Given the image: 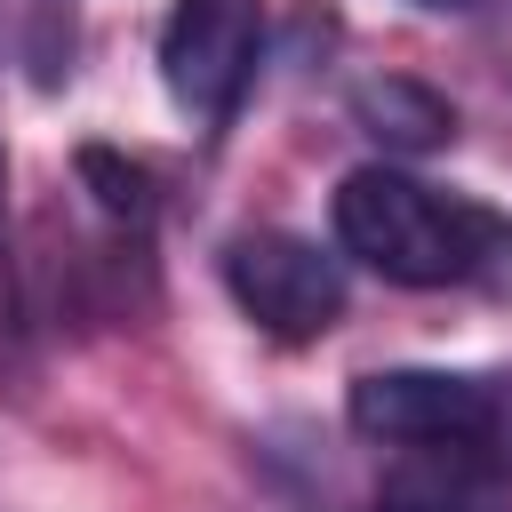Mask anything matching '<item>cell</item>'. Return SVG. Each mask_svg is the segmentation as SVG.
Returning a JSON list of instances; mask_svg holds the SVG:
<instances>
[{"label":"cell","instance_id":"cell-1","mask_svg":"<svg viewBox=\"0 0 512 512\" xmlns=\"http://www.w3.org/2000/svg\"><path fill=\"white\" fill-rule=\"evenodd\" d=\"M336 240L400 288L488 280V272L512 264V224L496 208L448 200V192H432V184H416L384 160H368L336 184Z\"/></svg>","mask_w":512,"mask_h":512},{"label":"cell","instance_id":"cell-2","mask_svg":"<svg viewBox=\"0 0 512 512\" xmlns=\"http://www.w3.org/2000/svg\"><path fill=\"white\" fill-rule=\"evenodd\" d=\"M344 416L360 440L512 472V368H376L352 384Z\"/></svg>","mask_w":512,"mask_h":512},{"label":"cell","instance_id":"cell-3","mask_svg":"<svg viewBox=\"0 0 512 512\" xmlns=\"http://www.w3.org/2000/svg\"><path fill=\"white\" fill-rule=\"evenodd\" d=\"M224 288L280 344H312V336H328L344 320V272H336V256H320V240L280 232V224H256V232L224 240Z\"/></svg>","mask_w":512,"mask_h":512},{"label":"cell","instance_id":"cell-4","mask_svg":"<svg viewBox=\"0 0 512 512\" xmlns=\"http://www.w3.org/2000/svg\"><path fill=\"white\" fill-rule=\"evenodd\" d=\"M264 0H176L160 24V80L192 120H224L256 72Z\"/></svg>","mask_w":512,"mask_h":512},{"label":"cell","instance_id":"cell-5","mask_svg":"<svg viewBox=\"0 0 512 512\" xmlns=\"http://www.w3.org/2000/svg\"><path fill=\"white\" fill-rule=\"evenodd\" d=\"M352 128L376 136L384 152H440L456 136V104L440 88H424V80L384 72V80H360L352 88Z\"/></svg>","mask_w":512,"mask_h":512},{"label":"cell","instance_id":"cell-6","mask_svg":"<svg viewBox=\"0 0 512 512\" xmlns=\"http://www.w3.org/2000/svg\"><path fill=\"white\" fill-rule=\"evenodd\" d=\"M496 480H504V472H488V464H472V456L408 448V464L384 472L376 512H504Z\"/></svg>","mask_w":512,"mask_h":512},{"label":"cell","instance_id":"cell-7","mask_svg":"<svg viewBox=\"0 0 512 512\" xmlns=\"http://www.w3.org/2000/svg\"><path fill=\"white\" fill-rule=\"evenodd\" d=\"M80 176H88V192L104 200V216H112V224H152V176H144L136 160H120V152L88 144V152H80Z\"/></svg>","mask_w":512,"mask_h":512},{"label":"cell","instance_id":"cell-8","mask_svg":"<svg viewBox=\"0 0 512 512\" xmlns=\"http://www.w3.org/2000/svg\"><path fill=\"white\" fill-rule=\"evenodd\" d=\"M416 8H472V0H416Z\"/></svg>","mask_w":512,"mask_h":512},{"label":"cell","instance_id":"cell-9","mask_svg":"<svg viewBox=\"0 0 512 512\" xmlns=\"http://www.w3.org/2000/svg\"><path fill=\"white\" fill-rule=\"evenodd\" d=\"M0 192H8V160H0Z\"/></svg>","mask_w":512,"mask_h":512}]
</instances>
